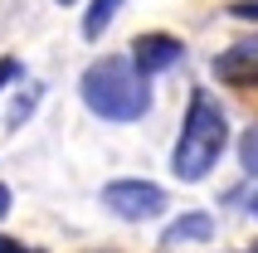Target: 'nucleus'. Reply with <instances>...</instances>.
I'll return each instance as SVG.
<instances>
[{
  "mask_svg": "<svg viewBox=\"0 0 258 253\" xmlns=\"http://www.w3.org/2000/svg\"><path fill=\"white\" fill-rule=\"evenodd\" d=\"M78 93H83L88 112L102 122H142L151 112V88H146V73L132 64V54L93 58L78 78Z\"/></svg>",
  "mask_w": 258,
  "mask_h": 253,
  "instance_id": "nucleus-1",
  "label": "nucleus"
},
{
  "mask_svg": "<svg viewBox=\"0 0 258 253\" xmlns=\"http://www.w3.org/2000/svg\"><path fill=\"white\" fill-rule=\"evenodd\" d=\"M224 141H229V117H224L219 98L210 88H195L190 93L185 126H180V141H175V151H171L175 180H185V185L205 180L215 170V161L224 156Z\"/></svg>",
  "mask_w": 258,
  "mask_h": 253,
  "instance_id": "nucleus-2",
  "label": "nucleus"
},
{
  "mask_svg": "<svg viewBox=\"0 0 258 253\" xmlns=\"http://www.w3.org/2000/svg\"><path fill=\"white\" fill-rule=\"evenodd\" d=\"M102 205L117 214V219H132V224H142V219H156L166 210V190L156 180H112L102 185Z\"/></svg>",
  "mask_w": 258,
  "mask_h": 253,
  "instance_id": "nucleus-3",
  "label": "nucleus"
},
{
  "mask_svg": "<svg viewBox=\"0 0 258 253\" xmlns=\"http://www.w3.org/2000/svg\"><path fill=\"white\" fill-rule=\"evenodd\" d=\"M180 58H185V44L175 39V34H137L132 39V64L142 73H166Z\"/></svg>",
  "mask_w": 258,
  "mask_h": 253,
  "instance_id": "nucleus-4",
  "label": "nucleus"
},
{
  "mask_svg": "<svg viewBox=\"0 0 258 253\" xmlns=\"http://www.w3.org/2000/svg\"><path fill=\"white\" fill-rule=\"evenodd\" d=\"M215 78H224V83H239V88H248V83H258V34H248V39H239V44H229L224 54H215Z\"/></svg>",
  "mask_w": 258,
  "mask_h": 253,
  "instance_id": "nucleus-5",
  "label": "nucleus"
},
{
  "mask_svg": "<svg viewBox=\"0 0 258 253\" xmlns=\"http://www.w3.org/2000/svg\"><path fill=\"white\" fill-rule=\"evenodd\" d=\"M210 234H215V219H210L205 210H190V214H180V219L166 229V239H161V243L180 248V243H205Z\"/></svg>",
  "mask_w": 258,
  "mask_h": 253,
  "instance_id": "nucleus-6",
  "label": "nucleus"
},
{
  "mask_svg": "<svg viewBox=\"0 0 258 253\" xmlns=\"http://www.w3.org/2000/svg\"><path fill=\"white\" fill-rule=\"evenodd\" d=\"M117 10H122V0H93L88 15H83V34L88 39H102V29L117 20Z\"/></svg>",
  "mask_w": 258,
  "mask_h": 253,
  "instance_id": "nucleus-7",
  "label": "nucleus"
},
{
  "mask_svg": "<svg viewBox=\"0 0 258 253\" xmlns=\"http://www.w3.org/2000/svg\"><path fill=\"white\" fill-rule=\"evenodd\" d=\"M239 161H244L248 175H258V126H248L244 141H239Z\"/></svg>",
  "mask_w": 258,
  "mask_h": 253,
  "instance_id": "nucleus-8",
  "label": "nucleus"
},
{
  "mask_svg": "<svg viewBox=\"0 0 258 253\" xmlns=\"http://www.w3.org/2000/svg\"><path fill=\"white\" fill-rule=\"evenodd\" d=\"M229 15H234V20H258V0H234Z\"/></svg>",
  "mask_w": 258,
  "mask_h": 253,
  "instance_id": "nucleus-9",
  "label": "nucleus"
},
{
  "mask_svg": "<svg viewBox=\"0 0 258 253\" xmlns=\"http://www.w3.org/2000/svg\"><path fill=\"white\" fill-rule=\"evenodd\" d=\"M10 78H20V58H0V88L10 83Z\"/></svg>",
  "mask_w": 258,
  "mask_h": 253,
  "instance_id": "nucleus-10",
  "label": "nucleus"
},
{
  "mask_svg": "<svg viewBox=\"0 0 258 253\" xmlns=\"http://www.w3.org/2000/svg\"><path fill=\"white\" fill-rule=\"evenodd\" d=\"M0 253H29L25 243H15V239H0Z\"/></svg>",
  "mask_w": 258,
  "mask_h": 253,
  "instance_id": "nucleus-11",
  "label": "nucleus"
},
{
  "mask_svg": "<svg viewBox=\"0 0 258 253\" xmlns=\"http://www.w3.org/2000/svg\"><path fill=\"white\" fill-rule=\"evenodd\" d=\"M5 214H10V190L0 185V219H5Z\"/></svg>",
  "mask_w": 258,
  "mask_h": 253,
  "instance_id": "nucleus-12",
  "label": "nucleus"
},
{
  "mask_svg": "<svg viewBox=\"0 0 258 253\" xmlns=\"http://www.w3.org/2000/svg\"><path fill=\"white\" fill-rule=\"evenodd\" d=\"M248 253H258V243H253V248H248Z\"/></svg>",
  "mask_w": 258,
  "mask_h": 253,
  "instance_id": "nucleus-13",
  "label": "nucleus"
},
{
  "mask_svg": "<svg viewBox=\"0 0 258 253\" xmlns=\"http://www.w3.org/2000/svg\"><path fill=\"white\" fill-rule=\"evenodd\" d=\"M253 214H258V200H253Z\"/></svg>",
  "mask_w": 258,
  "mask_h": 253,
  "instance_id": "nucleus-14",
  "label": "nucleus"
},
{
  "mask_svg": "<svg viewBox=\"0 0 258 253\" xmlns=\"http://www.w3.org/2000/svg\"><path fill=\"white\" fill-rule=\"evenodd\" d=\"M58 5H69V0H58Z\"/></svg>",
  "mask_w": 258,
  "mask_h": 253,
  "instance_id": "nucleus-15",
  "label": "nucleus"
}]
</instances>
